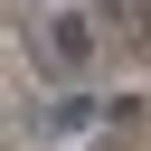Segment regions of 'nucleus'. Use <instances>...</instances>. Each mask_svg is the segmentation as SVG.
Segmentation results:
<instances>
[{"label":"nucleus","instance_id":"f03ea898","mask_svg":"<svg viewBox=\"0 0 151 151\" xmlns=\"http://www.w3.org/2000/svg\"><path fill=\"white\" fill-rule=\"evenodd\" d=\"M47 57H57V66H85V57H94V19H85V9H57V19H47Z\"/></svg>","mask_w":151,"mask_h":151},{"label":"nucleus","instance_id":"f257e3e1","mask_svg":"<svg viewBox=\"0 0 151 151\" xmlns=\"http://www.w3.org/2000/svg\"><path fill=\"white\" fill-rule=\"evenodd\" d=\"M132 104L113 94V104H94V94H47V104H28L19 113V132L28 142H76V132H94V123H123Z\"/></svg>","mask_w":151,"mask_h":151}]
</instances>
